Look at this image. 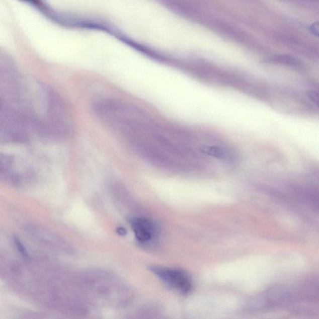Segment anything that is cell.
Segmentation results:
<instances>
[{"mask_svg":"<svg viewBox=\"0 0 319 319\" xmlns=\"http://www.w3.org/2000/svg\"><path fill=\"white\" fill-rule=\"evenodd\" d=\"M151 271L169 286L183 294H187L192 289V282L185 272L180 269L152 267Z\"/></svg>","mask_w":319,"mask_h":319,"instance_id":"1","label":"cell"},{"mask_svg":"<svg viewBox=\"0 0 319 319\" xmlns=\"http://www.w3.org/2000/svg\"><path fill=\"white\" fill-rule=\"evenodd\" d=\"M136 238L140 243H147L156 233V227L152 221L143 218H135L130 221Z\"/></svg>","mask_w":319,"mask_h":319,"instance_id":"2","label":"cell"},{"mask_svg":"<svg viewBox=\"0 0 319 319\" xmlns=\"http://www.w3.org/2000/svg\"><path fill=\"white\" fill-rule=\"evenodd\" d=\"M271 61L275 63L287 65L291 66H299L300 62L296 57L288 54H278L271 58Z\"/></svg>","mask_w":319,"mask_h":319,"instance_id":"3","label":"cell"},{"mask_svg":"<svg viewBox=\"0 0 319 319\" xmlns=\"http://www.w3.org/2000/svg\"><path fill=\"white\" fill-rule=\"evenodd\" d=\"M206 153L209 154V155H213L214 156H218V157H221L224 154V151L219 147L216 146H208L205 149Z\"/></svg>","mask_w":319,"mask_h":319,"instance_id":"4","label":"cell"},{"mask_svg":"<svg viewBox=\"0 0 319 319\" xmlns=\"http://www.w3.org/2000/svg\"><path fill=\"white\" fill-rule=\"evenodd\" d=\"M14 242L16 247H17L19 252L22 254V256H24L25 258H28L29 255L27 251L26 250L24 245H23V243L21 242V241L18 239V237H15Z\"/></svg>","mask_w":319,"mask_h":319,"instance_id":"5","label":"cell"},{"mask_svg":"<svg viewBox=\"0 0 319 319\" xmlns=\"http://www.w3.org/2000/svg\"><path fill=\"white\" fill-rule=\"evenodd\" d=\"M307 96L316 106H318V93L316 91H310L307 93Z\"/></svg>","mask_w":319,"mask_h":319,"instance_id":"6","label":"cell"},{"mask_svg":"<svg viewBox=\"0 0 319 319\" xmlns=\"http://www.w3.org/2000/svg\"><path fill=\"white\" fill-rule=\"evenodd\" d=\"M318 23H315L312 26V28H310V31H312V33L315 35L318 36Z\"/></svg>","mask_w":319,"mask_h":319,"instance_id":"7","label":"cell"}]
</instances>
